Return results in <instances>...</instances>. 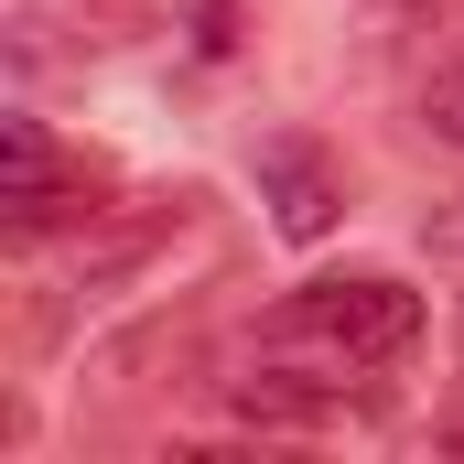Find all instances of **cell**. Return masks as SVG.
<instances>
[{
  "mask_svg": "<svg viewBox=\"0 0 464 464\" xmlns=\"http://www.w3.org/2000/svg\"><path fill=\"white\" fill-rule=\"evenodd\" d=\"M237 411H248V421H324V389H303L292 367H270V378L237 389Z\"/></svg>",
  "mask_w": 464,
  "mask_h": 464,
  "instance_id": "3",
  "label": "cell"
},
{
  "mask_svg": "<svg viewBox=\"0 0 464 464\" xmlns=\"http://www.w3.org/2000/svg\"><path fill=\"white\" fill-rule=\"evenodd\" d=\"M281 335L324 346L335 367H389V356L421 346V292H400V281H378V270H356V281H314V292L281 314Z\"/></svg>",
  "mask_w": 464,
  "mask_h": 464,
  "instance_id": "1",
  "label": "cell"
},
{
  "mask_svg": "<svg viewBox=\"0 0 464 464\" xmlns=\"http://www.w3.org/2000/svg\"><path fill=\"white\" fill-rule=\"evenodd\" d=\"M454 356H464V314H454Z\"/></svg>",
  "mask_w": 464,
  "mask_h": 464,
  "instance_id": "6",
  "label": "cell"
},
{
  "mask_svg": "<svg viewBox=\"0 0 464 464\" xmlns=\"http://www.w3.org/2000/svg\"><path fill=\"white\" fill-rule=\"evenodd\" d=\"M259 206H270V227L292 237V248H314V237L346 217V173L324 162V140L281 130V140H259Z\"/></svg>",
  "mask_w": 464,
  "mask_h": 464,
  "instance_id": "2",
  "label": "cell"
},
{
  "mask_svg": "<svg viewBox=\"0 0 464 464\" xmlns=\"http://www.w3.org/2000/svg\"><path fill=\"white\" fill-rule=\"evenodd\" d=\"M432 248H454V259H464V195L443 206V217H432Z\"/></svg>",
  "mask_w": 464,
  "mask_h": 464,
  "instance_id": "5",
  "label": "cell"
},
{
  "mask_svg": "<svg viewBox=\"0 0 464 464\" xmlns=\"http://www.w3.org/2000/svg\"><path fill=\"white\" fill-rule=\"evenodd\" d=\"M421 130L464 151V76H432V87H421Z\"/></svg>",
  "mask_w": 464,
  "mask_h": 464,
  "instance_id": "4",
  "label": "cell"
}]
</instances>
